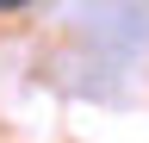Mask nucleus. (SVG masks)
I'll return each instance as SVG.
<instances>
[{"label": "nucleus", "instance_id": "nucleus-1", "mask_svg": "<svg viewBox=\"0 0 149 143\" xmlns=\"http://www.w3.org/2000/svg\"><path fill=\"white\" fill-rule=\"evenodd\" d=\"M19 6H31V0H0V13H19Z\"/></svg>", "mask_w": 149, "mask_h": 143}]
</instances>
